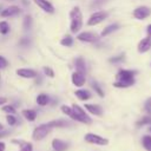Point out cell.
I'll return each instance as SVG.
<instances>
[{
	"label": "cell",
	"instance_id": "6da1fadb",
	"mask_svg": "<svg viewBox=\"0 0 151 151\" xmlns=\"http://www.w3.org/2000/svg\"><path fill=\"white\" fill-rule=\"evenodd\" d=\"M72 110H73V112H72L70 118H72L73 120H77V122H80V123H85V124H91L92 123V119L90 118V116L79 105L74 104L72 106Z\"/></svg>",
	"mask_w": 151,
	"mask_h": 151
},
{
	"label": "cell",
	"instance_id": "7a4b0ae2",
	"mask_svg": "<svg viewBox=\"0 0 151 151\" xmlns=\"http://www.w3.org/2000/svg\"><path fill=\"white\" fill-rule=\"evenodd\" d=\"M52 129H53V126H52L51 122H48L46 124H41V125H39L34 129V131L32 133V137H33L34 140H41L51 132Z\"/></svg>",
	"mask_w": 151,
	"mask_h": 151
},
{
	"label": "cell",
	"instance_id": "3957f363",
	"mask_svg": "<svg viewBox=\"0 0 151 151\" xmlns=\"http://www.w3.org/2000/svg\"><path fill=\"white\" fill-rule=\"evenodd\" d=\"M107 17H109V13L105 12V11H98V12H94V13L91 14V17L88 18V20H87V25H88V26H96V25L103 22Z\"/></svg>",
	"mask_w": 151,
	"mask_h": 151
},
{
	"label": "cell",
	"instance_id": "277c9868",
	"mask_svg": "<svg viewBox=\"0 0 151 151\" xmlns=\"http://www.w3.org/2000/svg\"><path fill=\"white\" fill-rule=\"evenodd\" d=\"M132 15L137 20H145L151 15V8L149 6H138L133 9Z\"/></svg>",
	"mask_w": 151,
	"mask_h": 151
},
{
	"label": "cell",
	"instance_id": "5b68a950",
	"mask_svg": "<svg viewBox=\"0 0 151 151\" xmlns=\"http://www.w3.org/2000/svg\"><path fill=\"white\" fill-rule=\"evenodd\" d=\"M138 71L136 70H126L122 68L116 74V80H129V79H136Z\"/></svg>",
	"mask_w": 151,
	"mask_h": 151
},
{
	"label": "cell",
	"instance_id": "8992f818",
	"mask_svg": "<svg viewBox=\"0 0 151 151\" xmlns=\"http://www.w3.org/2000/svg\"><path fill=\"white\" fill-rule=\"evenodd\" d=\"M85 140L87 143L91 144H96V145H107L109 140L99 134H94V133H86L85 134Z\"/></svg>",
	"mask_w": 151,
	"mask_h": 151
},
{
	"label": "cell",
	"instance_id": "52a82bcc",
	"mask_svg": "<svg viewBox=\"0 0 151 151\" xmlns=\"http://www.w3.org/2000/svg\"><path fill=\"white\" fill-rule=\"evenodd\" d=\"M151 50V38L150 37H145V38H143L139 42H138V45H137V51H138V53H146V52H149Z\"/></svg>",
	"mask_w": 151,
	"mask_h": 151
},
{
	"label": "cell",
	"instance_id": "ba28073f",
	"mask_svg": "<svg viewBox=\"0 0 151 151\" xmlns=\"http://www.w3.org/2000/svg\"><path fill=\"white\" fill-rule=\"evenodd\" d=\"M77 39L80 41H85V42H94L99 39V35L93 32H83L78 34Z\"/></svg>",
	"mask_w": 151,
	"mask_h": 151
},
{
	"label": "cell",
	"instance_id": "9c48e42d",
	"mask_svg": "<svg viewBox=\"0 0 151 151\" xmlns=\"http://www.w3.org/2000/svg\"><path fill=\"white\" fill-rule=\"evenodd\" d=\"M71 79H72L73 85L74 86H78V87L83 86L85 84V81H86L85 73H81V72H78V71H76V72L72 73V78Z\"/></svg>",
	"mask_w": 151,
	"mask_h": 151
},
{
	"label": "cell",
	"instance_id": "30bf717a",
	"mask_svg": "<svg viewBox=\"0 0 151 151\" xmlns=\"http://www.w3.org/2000/svg\"><path fill=\"white\" fill-rule=\"evenodd\" d=\"M17 74L19 77L26 78V79H33L37 77V72L31 68H19V70H17Z\"/></svg>",
	"mask_w": 151,
	"mask_h": 151
},
{
	"label": "cell",
	"instance_id": "8fae6325",
	"mask_svg": "<svg viewBox=\"0 0 151 151\" xmlns=\"http://www.w3.org/2000/svg\"><path fill=\"white\" fill-rule=\"evenodd\" d=\"M20 13V8L18 6H9L5 9H2L1 12V17L2 18H9V17H14L18 15Z\"/></svg>",
	"mask_w": 151,
	"mask_h": 151
},
{
	"label": "cell",
	"instance_id": "7c38bea8",
	"mask_svg": "<svg viewBox=\"0 0 151 151\" xmlns=\"http://www.w3.org/2000/svg\"><path fill=\"white\" fill-rule=\"evenodd\" d=\"M34 2L45 12L47 13H54V7L52 6V4L47 0H34Z\"/></svg>",
	"mask_w": 151,
	"mask_h": 151
},
{
	"label": "cell",
	"instance_id": "4fadbf2b",
	"mask_svg": "<svg viewBox=\"0 0 151 151\" xmlns=\"http://www.w3.org/2000/svg\"><path fill=\"white\" fill-rule=\"evenodd\" d=\"M136 84V79H129V80H116L113 83V86L117 88H127Z\"/></svg>",
	"mask_w": 151,
	"mask_h": 151
},
{
	"label": "cell",
	"instance_id": "5bb4252c",
	"mask_svg": "<svg viewBox=\"0 0 151 151\" xmlns=\"http://www.w3.org/2000/svg\"><path fill=\"white\" fill-rule=\"evenodd\" d=\"M85 109L90 113H92L94 116H101L103 114V109H101L100 105H97V104H85Z\"/></svg>",
	"mask_w": 151,
	"mask_h": 151
},
{
	"label": "cell",
	"instance_id": "9a60e30c",
	"mask_svg": "<svg viewBox=\"0 0 151 151\" xmlns=\"http://www.w3.org/2000/svg\"><path fill=\"white\" fill-rule=\"evenodd\" d=\"M52 147L55 151H65L67 149V143L61 139H53L52 140Z\"/></svg>",
	"mask_w": 151,
	"mask_h": 151
},
{
	"label": "cell",
	"instance_id": "2e32d148",
	"mask_svg": "<svg viewBox=\"0 0 151 151\" xmlns=\"http://www.w3.org/2000/svg\"><path fill=\"white\" fill-rule=\"evenodd\" d=\"M118 28H119V25L116 24V22H114V24H111V25H107V26L101 31L100 35H101V37H107V35H110L111 33L116 32Z\"/></svg>",
	"mask_w": 151,
	"mask_h": 151
},
{
	"label": "cell",
	"instance_id": "e0dca14e",
	"mask_svg": "<svg viewBox=\"0 0 151 151\" xmlns=\"http://www.w3.org/2000/svg\"><path fill=\"white\" fill-rule=\"evenodd\" d=\"M74 65H76V71L81 72V73H86V64L81 57H79L74 60Z\"/></svg>",
	"mask_w": 151,
	"mask_h": 151
},
{
	"label": "cell",
	"instance_id": "ac0fdd59",
	"mask_svg": "<svg viewBox=\"0 0 151 151\" xmlns=\"http://www.w3.org/2000/svg\"><path fill=\"white\" fill-rule=\"evenodd\" d=\"M74 94L80 100H88L92 97V94H91V92L88 90H77Z\"/></svg>",
	"mask_w": 151,
	"mask_h": 151
},
{
	"label": "cell",
	"instance_id": "d6986e66",
	"mask_svg": "<svg viewBox=\"0 0 151 151\" xmlns=\"http://www.w3.org/2000/svg\"><path fill=\"white\" fill-rule=\"evenodd\" d=\"M70 18L71 20H76V21H83V14L79 9V7H74L71 12H70Z\"/></svg>",
	"mask_w": 151,
	"mask_h": 151
},
{
	"label": "cell",
	"instance_id": "ffe728a7",
	"mask_svg": "<svg viewBox=\"0 0 151 151\" xmlns=\"http://www.w3.org/2000/svg\"><path fill=\"white\" fill-rule=\"evenodd\" d=\"M22 116L28 120V122H33L37 118V111L34 110H24L22 111Z\"/></svg>",
	"mask_w": 151,
	"mask_h": 151
},
{
	"label": "cell",
	"instance_id": "44dd1931",
	"mask_svg": "<svg viewBox=\"0 0 151 151\" xmlns=\"http://www.w3.org/2000/svg\"><path fill=\"white\" fill-rule=\"evenodd\" d=\"M83 26V21H76V20H71V25H70V29L72 33H77L80 31Z\"/></svg>",
	"mask_w": 151,
	"mask_h": 151
},
{
	"label": "cell",
	"instance_id": "7402d4cb",
	"mask_svg": "<svg viewBox=\"0 0 151 151\" xmlns=\"http://www.w3.org/2000/svg\"><path fill=\"white\" fill-rule=\"evenodd\" d=\"M37 104L40 105V106H45L48 104V96L45 94V93H40L38 94L37 97Z\"/></svg>",
	"mask_w": 151,
	"mask_h": 151
},
{
	"label": "cell",
	"instance_id": "603a6c76",
	"mask_svg": "<svg viewBox=\"0 0 151 151\" xmlns=\"http://www.w3.org/2000/svg\"><path fill=\"white\" fill-rule=\"evenodd\" d=\"M142 144L146 151H151V134H145L142 138Z\"/></svg>",
	"mask_w": 151,
	"mask_h": 151
},
{
	"label": "cell",
	"instance_id": "cb8c5ba5",
	"mask_svg": "<svg viewBox=\"0 0 151 151\" xmlns=\"http://www.w3.org/2000/svg\"><path fill=\"white\" fill-rule=\"evenodd\" d=\"M91 86H92V88L94 90V92H96L100 98H103V97H104V91L101 90L100 85H99L97 81H92V83H91Z\"/></svg>",
	"mask_w": 151,
	"mask_h": 151
},
{
	"label": "cell",
	"instance_id": "d4e9b609",
	"mask_svg": "<svg viewBox=\"0 0 151 151\" xmlns=\"http://www.w3.org/2000/svg\"><path fill=\"white\" fill-rule=\"evenodd\" d=\"M149 124H151V116H144L136 123L137 126H144V125H149Z\"/></svg>",
	"mask_w": 151,
	"mask_h": 151
},
{
	"label": "cell",
	"instance_id": "484cf974",
	"mask_svg": "<svg viewBox=\"0 0 151 151\" xmlns=\"http://www.w3.org/2000/svg\"><path fill=\"white\" fill-rule=\"evenodd\" d=\"M60 44H61L63 46L70 47V46H72V44H73V38H72L71 35H65V37L60 40Z\"/></svg>",
	"mask_w": 151,
	"mask_h": 151
},
{
	"label": "cell",
	"instance_id": "4316f807",
	"mask_svg": "<svg viewBox=\"0 0 151 151\" xmlns=\"http://www.w3.org/2000/svg\"><path fill=\"white\" fill-rule=\"evenodd\" d=\"M8 32H9V25L6 21H0V33L7 34Z\"/></svg>",
	"mask_w": 151,
	"mask_h": 151
},
{
	"label": "cell",
	"instance_id": "83f0119b",
	"mask_svg": "<svg viewBox=\"0 0 151 151\" xmlns=\"http://www.w3.org/2000/svg\"><path fill=\"white\" fill-rule=\"evenodd\" d=\"M32 27V18L29 15H26L24 18V28L27 31V29H31Z\"/></svg>",
	"mask_w": 151,
	"mask_h": 151
},
{
	"label": "cell",
	"instance_id": "f1b7e54d",
	"mask_svg": "<svg viewBox=\"0 0 151 151\" xmlns=\"http://www.w3.org/2000/svg\"><path fill=\"white\" fill-rule=\"evenodd\" d=\"M124 59H125L124 54H119V55H116V57L110 58L109 61L112 63V64H117V63H122V61H124Z\"/></svg>",
	"mask_w": 151,
	"mask_h": 151
},
{
	"label": "cell",
	"instance_id": "f546056e",
	"mask_svg": "<svg viewBox=\"0 0 151 151\" xmlns=\"http://www.w3.org/2000/svg\"><path fill=\"white\" fill-rule=\"evenodd\" d=\"M2 111L6 112V113H8V114H14L15 113V109L12 105H5V106H2Z\"/></svg>",
	"mask_w": 151,
	"mask_h": 151
},
{
	"label": "cell",
	"instance_id": "4dcf8cb0",
	"mask_svg": "<svg viewBox=\"0 0 151 151\" xmlns=\"http://www.w3.org/2000/svg\"><path fill=\"white\" fill-rule=\"evenodd\" d=\"M6 120H7L8 125H11V126H13V125H15V124H17V118H15L13 114H7Z\"/></svg>",
	"mask_w": 151,
	"mask_h": 151
},
{
	"label": "cell",
	"instance_id": "1f68e13d",
	"mask_svg": "<svg viewBox=\"0 0 151 151\" xmlns=\"http://www.w3.org/2000/svg\"><path fill=\"white\" fill-rule=\"evenodd\" d=\"M61 111H63V113H65V114L68 116V117H71V114H72V112H73L72 107L66 106V105H63V106H61Z\"/></svg>",
	"mask_w": 151,
	"mask_h": 151
},
{
	"label": "cell",
	"instance_id": "d6a6232c",
	"mask_svg": "<svg viewBox=\"0 0 151 151\" xmlns=\"http://www.w3.org/2000/svg\"><path fill=\"white\" fill-rule=\"evenodd\" d=\"M33 150V145L31 144V143H22V146H21V149L19 150V151H32Z\"/></svg>",
	"mask_w": 151,
	"mask_h": 151
},
{
	"label": "cell",
	"instance_id": "836d02e7",
	"mask_svg": "<svg viewBox=\"0 0 151 151\" xmlns=\"http://www.w3.org/2000/svg\"><path fill=\"white\" fill-rule=\"evenodd\" d=\"M7 65H8L7 59L5 57L0 55V68H5V67H7Z\"/></svg>",
	"mask_w": 151,
	"mask_h": 151
},
{
	"label": "cell",
	"instance_id": "e575fe53",
	"mask_svg": "<svg viewBox=\"0 0 151 151\" xmlns=\"http://www.w3.org/2000/svg\"><path fill=\"white\" fill-rule=\"evenodd\" d=\"M44 72H45V74L48 76L50 78H53V77H54V72H53V70L50 68V67H44Z\"/></svg>",
	"mask_w": 151,
	"mask_h": 151
},
{
	"label": "cell",
	"instance_id": "d590c367",
	"mask_svg": "<svg viewBox=\"0 0 151 151\" xmlns=\"http://www.w3.org/2000/svg\"><path fill=\"white\" fill-rule=\"evenodd\" d=\"M19 45H21V46H28L29 45V39L28 38H22L19 41Z\"/></svg>",
	"mask_w": 151,
	"mask_h": 151
},
{
	"label": "cell",
	"instance_id": "8d00e7d4",
	"mask_svg": "<svg viewBox=\"0 0 151 151\" xmlns=\"http://www.w3.org/2000/svg\"><path fill=\"white\" fill-rule=\"evenodd\" d=\"M104 2H105V0H93L92 4H91V6H92V7H93V6H94V7H98V6H100L101 4H104Z\"/></svg>",
	"mask_w": 151,
	"mask_h": 151
},
{
	"label": "cell",
	"instance_id": "74e56055",
	"mask_svg": "<svg viewBox=\"0 0 151 151\" xmlns=\"http://www.w3.org/2000/svg\"><path fill=\"white\" fill-rule=\"evenodd\" d=\"M145 107H146V110L151 111V97L145 101Z\"/></svg>",
	"mask_w": 151,
	"mask_h": 151
},
{
	"label": "cell",
	"instance_id": "f35d334b",
	"mask_svg": "<svg viewBox=\"0 0 151 151\" xmlns=\"http://www.w3.org/2000/svg\"><path fill=\"white\" fill-rule=\"evenodd\" d=\"M146 35L151 38V24H149V25L146 26Z\"/></svg>",
	"mask_w": 151,
	"mask_h": 151
},
{
	"label": "cell",
	"instance_id": "ab89813d",
	"mask_svg": "<svg viewBox=\"0 0 151 151\" xmlns=\"http://www.w3.org/2000/svg\"><path fill=\"white\" fill-rule=\"evenodd\" d=\"M7 134H9V131H0V138H2V137H6Z\"/></svg>",
	"mask_w": 151,
	"mask_h": 151
},
{
	"label": "cell",
	"instance_id": "60d3db41",
	"mask_svg": "<svg viewBox=\"0 0 151 151\" xmlns=\"http://www.w3.org/2000/svg\"><path fill=\"white\" fill-rule=\"evenodd\" d=\"M6 101H7V99H6L5 97H0V105H4V104H6Z\"/></svg>",
	"mask_w": 151,
	"mask_h": 151
},
{
	"label": "cell",
	"instance_id": "b9f144b4",
	"mask_svg": "<svg viewBox=\"0 0 151 151\" xmlns=\"http://www.w3.org/2000/svg\"><path fill=\"white\" fill-rule=\"evenodd\" d=\"M5 150V143L0 142V151H4Z\"/></svg>",
	"mask_w": 151,
	"mask_h": 151
},
{
	"label": "cell",
	"instance_id": "7bdbcfd3",
	"mask_svg": "<svg viewBox=\"0 0 151 151\" xmlns=\"http://www.w3.org/2000/svg\"><path fill=\"white\" fill-rule=\"evenodd\" d=\"M2 129H4V126H2V125H1V124H0V131H1V130H2Z\"/></svg>",
	"mask_w": 151,
	"mask_h": 151
},
{
	"label": "cell",
	"instance_id": "ee69618b",
	"mask_svg": "<svg viewBox=\"0 0 151 151\" xmlns=\"http://www.w3.org/2000/svg\"><path fill=\"white\" fill-rule=\"evenodd\" d=\"M149 130H150V132H151V125H150V127H149Z\"/></svg>",
	"mask_w": 151,
	"mask_h": 151
}]
</instances>
